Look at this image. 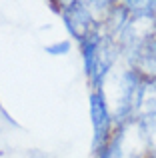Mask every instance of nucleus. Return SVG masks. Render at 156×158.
<instances>
[{
  "label": "nucleus",
  "instance_id": "nucleus-1",
  "mask_svg": "<svg viewBox=\"0 0 156 158\" xmlns=\"http://www.w3.org/2000/svg\"><path fill=\"white\" fill-rule=\"evenodd\" d=\"M88 108H90V124H92V152L98 154L100 150L108 146L110 138L116 130L112 108L108 104V96H106L104 88L90 90Z\"/></svg>",
  "mask_w": 156,
  "mask_h": 158
},
{
  "label": "nucleus",
  "instance_id": "nucleus-2",
  "mask_svg": "<svg viewBox=\"0 0 156 158\" xmlns=\"http://www.w3.org/2000/svg\"><path fill=\"white\" fill-rule=\"evenodd\" d=\"M60 16H62V22L66 26L68 34L76 38L78 42L102 26L96 20V16L92 14V10L88 8V2H82V0L62 2L60 4Z\"/></svg>",
  "mask_w": 156,
  "mask_h": 158
},
{
  "label": "nucleus",
  "instance_id": "nucleus-3",
  "mask_svg": "<svg viewBox=\"0 0 156 158\" xmlns=\"http://www.w3.org/2000/svg\"><path fill=\"white\" fill-rule=\"evenodd\" d=\"M124 60V66L136 70L144 80H156V34L134 48Z\"/></svg>",
  "mask_w": 156,
  "mask_h": 158
},
{
  "label": "nucleus",
  "instance_id": "nucleus-4",
  "mask_svg": "<svg viewBox=\"0 0 156 158\" xmlns=\"http://www.w3.org/2000/svg\"><path fill=\"white\" fill-rule=\"evenodd\" d=\"M70 50H72V42L68 38H58L44 46V52L50 54V56H66V54H70Z\"/></svg>",
  "mask_w": 156,
  "mask_h": 158
},
{
  "label": "nucleus",
  "instance_id": "nucleus-5",
  "mask_svg": "<svg viewBox=\"0 0 156 158\" xmlns=\"http://www.w3.org/2000/svg\"><path fill=\"white\" fill-rule=\"evenodd\" d=\"M96 158H112V156H110V150H108V146H106L104 150H100V152H98V154H96Z\"/></svg>",
  "mask_w": 156,
  "mask_h": 158
},
{
  "label": "nucleus",
  "instance_id": "nucleus-6",
  "mask_svg": "<svg viewBox=\"0 0 156 158\" xmlns=\"http://www.w3.org/2000/svg\"><path fill=\"white\" fill-rule=\"evenodd\" d=\"M154 116H156V110H154Z\"/></svg>",
  "mask_w": 156,
  "mask_h": 158
}]
</instances>
